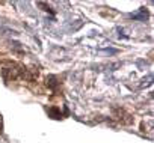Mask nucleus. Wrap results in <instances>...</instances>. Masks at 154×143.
I'll return each instance as SVG.
<instances>
[{
  "label": "nucleus",
  "instance_id": "nucleus-1",
  "mask_svg": "<svg viewBox=\"0 0 154 143\" xmlns=\"http://www.w3.org/2000/svg\"><path fill=\"white\" fill-rule=\"evenodd\" d=\"M0 133H2V119H0Z\"/></svg>",
  "mask_w": 154,
  "mask_h": 143
}]
</instances>
